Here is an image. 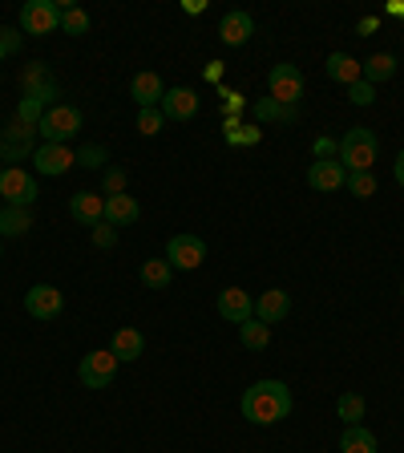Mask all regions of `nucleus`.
I'll return each mask as SVG.
<instances>
[{
  "instance_id": "1",
  "label": "nucleus",
  "mask_w": 404,
  "mask_h": 453,
  "mask_svg": "<svg viewBox=\"0 0 404 453\" xmlns=\"http://www.w3.org/2000/svg\"><path fill=\"white\" fill-rule=\"evenodd\" d=\"M295 409V396L283 380H255L243 393V417L251 425H275Z\"/></svg>"
},
{
  "instance_id": "2",
  "label": "nucleus",
  "mask_w": 404,
  "mask_h": 453,
  "mask_svg": "<svg viewBox=\"0 0 404 453\" xmlns=\"http://www.w3.org/2000/svg\"><path fill=\"white\" fill-rule=\"evenodd\" d=\"M377 154H380V138L372 130H364V126H352V130L339 138V166L348 170V174L372 170Z\"/></svg>"
},
{
  "instance_id": "3",
  "label": "nucleus",
  "mask_w": 404,
  "mask_h": 453,
  "mask_svg": "<svg viewBox=\"0 0 404 453\" xmlns=\"http://www.w3.org/2000/svg\"><path fill=\"white\" fill-rule=\"evenodd\" d=\"M20 33H28V37L61 33V0H25V9H20Z\"/></svg>"
},
{
  "instance_id": "4",
  "label": "nucleus",
  "mask_w": 404,
  "mask_h": 453,
  "mask_svg": "<svg viewBox=\"0 0 404 453\" xmlns=\"http://www.w3.org/2000/svg\"><path fill=\"white\" fill-rule=\"evenodd\" d=\"M81 130V110L77 105H49L45 110V118H41V126H37V134L45 142H57V146H69V138Z\"/></svg>"
},
{
  "instance_id": "5",
  "label": "nucleus",
  "mask_w": 404,
  "mask_h": 453,
  "mask_svg": "<svg viewBox=\"0 0 404 453\" xmlns=\"http://www.w3.org/2000/svg\"><path fill=\"white\" fill-rule=\"evenodd\" d=\"M37 179L28 174V170L20 166H4L0 170V198H4V207H28L33 211V203H37Z\"/></svg>"
},
{
  "instance_id": "6",
  "label": "nucleus",
  "mask_w": 404,
  "mask_h": 453,
  "mask_svg": "<svg viewBox=\"0 0 404 453\" xmlns=\"http://www.w3.org/2000/svg\"><path fill=\"white\" fill-rule=\"evenodd\" d=\"M166 264L174 272H198V267L207 264V243L190 231H179V235H170L166 243Z\"/></svg>"
},
{
  "instance_id": "7",
  "label": "nucleus",
  "mask_w": 404,
  "mask_h": 453,
  "mask_svg": "<svg viewBox=\"0 0 404 453\" xmlns=\"http://www.w3.org/2000/svg\"><path fill=\"white\" fill-rule=\"evenodd\" d=\"M37 126H25L12 118L4 130H0V162H25L33 158V150H37Z\"/></svg>"
},
{
  "instance_id": "8",
  "label": "nucleus",
  "mask_w": 404,
  "mask_h": 453,
  "mask_svg": "<svg viewBox=\"0 0 404 453\" xmlns=\"http://www.w3.org/2000/svg\"><path fill=\"white\" fill-rule=\"evenodd\" d=\"M20 97H33V102H41L45 110H49V105H57V97H61V85H57L53 69L41 65V61L25 65V73H20Z\"/></svg>"
},
{
  "instance_id": "9",
  "label": "nucleus",
  "mask_w": 404,
  "mask_h": 453,
  "mask_svg": "<svg viewBox=\"0 0 404 453\" xmlns=\"http://www.w3.org/2000/svg\"><path fill=\"white\" fill-rule=\"evenodd\" d=\"M118 365H122V360L113 357L110 349L85 352L81 365H77V377H81L85 388H105V385H113V377H118Z\"/></svg>"
},
{
  "instance_id": "10",
  "label": "nucleus",
  "mask_w": 404,
  "mask_h": 453,
  "mask_svg": "<svg viewBox=\"0 0 404 453\" xmlns=\"http://www.w3.org/2000/svg\"><path fill=\"white\" fill-rule=\"evenodd\" d=\"M267 89H271L275 102L300 105V97H303V73H300V65H287V61L271 65V73H267Z\"/></svg>"
},
{
  "instance_id": "11",
  "label": "nucleus",
  "mask_w": 404,
  "mask_h": 453,
  "mask_svg": "<svg viewBox=\"0 0 404 453\" xmlns=\"http://www.w3.org/2000/svg\"><path fill=\"white\" fill-rule=\"evenodd\" d=\"M61 308H65V296L53 283H33L25 292V311L33 320H53V316H61Z\"/></svg>"
},
{
  "instance_id": "12",
  "label": "nucleus",
  "mask_w": 404,
  "mask_h": 453,
  "mask_svg": "<svg viewBox=\"0 0 404 453\" xmlns=\"http://www.w3.org/2000/svg\"><path fill=\"white\" fill-rule=\"evenodd\" d=\"M77 162V150L69 146H57V142H41L37 150H33V170H41L45 179H61L69 166Z\"/></svg>"
},
{
  "instance_id": "13",
  "label": "nucleus",
  "mask_w": 404,
  "mask_h": 453,
  "mask_svg": "<svg viewBox=\"0 0 404 453\" xmlns=\"http://www.w3.org/2000/svg\"><path fill=\"white\" fill-rule=\"evenodd\" d=\"M158 110H162L166 122H190V118L198 113V94L190 89V85H170L166 94H162Z\"/></svg>"
},
{
  "instance_id": "14",
  "label": "nucleus",
  "mask_w": 404,
  "mask_h": 453,
  "mask_svg": "<svg viewBox=\"0 0 404 453\" xmlns=\"http://www.w3.org/2000/svg\"><path fill=\"white\" fill-rule=\"evenodd\" d=\"M308 182L311 190H324V195H332V190H339L344 182H348V170L339 166V158H320L308 166Z\"/></svg>"
},
{
  "instance_id": "15",
  "label": "nucleus",
  "mask_w": 404,
  "mask_h": 453,
  "mask_svg": "<svg viewBox=\"0 0 404 453\" xmlns=\"http://www.w3.org/2000/svg\"><path fill=\"white\" fill-rule=\"evenodd\" d=\"M251 33H255V20H251V12H243V9L226 12V17L218 20V41H223L226 49L247 45V41H251Z\"/></svg>"
},
{
  "instance_id": "16",
  "label": "nucleus",
  "mask_w": 404,
  "mask_h": 453,
  "mask_svg": "<svg viewBox=\"0 0 404 453\" xmlns=\"http://www.w3.org/2000/svg\"><path fill=\"white\" fill-rule=\"evenodd\" d=\"M218 316L231 324H247L255 316V300L243 288H223V292H218Z\"/></svg>"
},
{
  "instance_id": "17",
  "label": "nucleus",
  "mask_w": 404,
  "mask_h": 453,
  "mask_svg": "<svg viewBox=\"0 0 404 453\" xmlns=\"http://www.w3.org/2000/svg\"><path fill=\"white\" fill-rule=\"evenodd\" d=\"M69 215H73L81 226L105 223V198L94 195V190H77V195L69 198Z\"/></svg>"
},
{
  "instance_id": "18",
  "label": "nucleus",
  "mask_w": 404,
  "mask_h": 453,
  "mask_svg": "<svg viewBox=\"0 0 404 453\" xmlns=\"http://www.w3.org/2000/svg\"><path fill=\"white\" fill-rule=\"evenodd\" d=\"M287 311H292V296L283 292V288H271V292H263L255 300V320H263V324H279Z\"/></svg>"
},
{
  "instance_id": "19",
  "label": "nucleus",
  "mask_w": 404,
  "mask_h": 453,
  "mask_svg": "<svg viewBox=\"0 0 404 453\" xmlns=\"http://www.w3.org/2000/svg\"><path fill=\"white\" fill-rule=\"evenodd\" d=\"M130 94H133V102H138V110H154V105L162 102V94H166V85H162V77L158 73H138L130 81Z\"/></svg>"
},
{
  "instance_id": "20",
  "label": "nucleus",
  "mask_w": 404,
  "mask_h": 453,
  "mask_svg": "<svg viewBox=\"0 0 404 453\" xmlns=\"http://www.w3.org/2000/svg\"><path fill=\"white\" fill-rule=\"evenodd\" d=\"M255 122H283V126H295L300 122V105H283L275 102V97H259V102L251 105Z\"/></svg>"
},
{
  "instance_id": "21",
  "label": "nucleus",
  "mask_w": 404,
  "mask_h": 453,
  "mask_svg": "<svg viewBox=\"0 0 404 453\" xmlns=\"http://www.w3.org/2000/svg\"><path fill=\"white\" fill-rule=\"evenodd\" d=\"M138 215H141V207H138V198L133 195L105 198V223L110 226H130V223H138Z\"/></svg>"
},
{
  "instance_id": "22",
  "label": "nucleus",
  "mask_w": 404,
  "mask_h": 453,
  "mask_svg": "<svg viewBox=\"0 0 404 453\" xmlns=\"http://www.w3.org/2000/svg\"><path fill=\"white\" fill-rule=\"evenodd\" d=\"M110 352L118 360H138L141 352H146V336H141L138 328H118V332H113Z\"/></svg>"
},
{
  "instance_id": "23",
  "label": "nucleus",
  "mask_w": 404,
  "mask_h": 453,
  "mask_svg": "<svg viewBox=\"0 0 404 453\" xmlns=\"http://www.w3.org/2000/svg\"><path fill=\"white\" fill-rule=\"evenodd\" d=\"M33 226V211L28 207H0V239H20Z\"/></svg>"
},
{
  "instance_id": "24",
  "label": "nucleus",
  "mask_w": 404,
  "mask_h": 453,
  "mask_svg": "<svg viewBox=\"0 0 404 453\" xmlns=\"http://www.w3.org/2000/svg\"><path fill=\"white\" fill-rule=\"evenodd\" d=\"M360 73H364L368 85L388 81V77H396V57L393 53H372L368 61H360Z\"/></svg>"
},
{
  "instance_id": "25",
  "label": "nucleus",
  "mask_w": 404,
  "mask_h": 453,
  "mask_svg": "<svg viewBox=\"0 0 404 453\" xmlns=\"http://www.w3.org/2000/svg\"><path fill=\"white\" fill-rule=\"evenodd\" d=\"M328 77L339 81V85H356L364 73H360V61L352 53H332L328 57Z\"/></svg>"
},
{
  "instance_id": "26",
  "label": "nucleus",
  "mask_w": 404,
  "mask_h": 453,
  "mask_svg": "<svg viewBox=\"0 0 404 453\" xmlns=\"http://www.w3.org/2000/svg\"><path fill=\"white\" fill-rule=\"evenodd\" d=\"M138 280L150 288V292H162V288H170V280H174V267L166 264V259H146V264L138 267Z\"/></svg>"
},
{
  "instance_id": "27",
  "label": "nucleus",
  "mask_w": 404,
  "mask_h": 453,
  "mask_svg": "<svg viewBox=\"0 0 404 453\" xmlns=\"http://www.w3.org/2000/svg\"><path fill=\"white\" fill-rule=\"evenodd\" d=\"M339 453H377V437L368 434L364 425H348L339 434Z\"/></svg>"
},
{
  "instance_id": "28",
  "label": "nucleus",
  "mask_w": 404,
  "mask_h": 453,
  "mask_svg": "<svg viewBox=\"0 0 404 453\" xmlns=\"http://www.w3.org/2000/svg\"><path fill=\"white\" fill-rule=\"evenodd\" d=\"M239 340H243V349H251V352H263L267 344H271V324H263V320H247V324H239Z\"/></svg>"
},
{
  "instance_id": "29",
  "label": "nucleus",
  "mask_w": 404,
  "mask_h": 453,
  "mask_svg": "<svg viewBox=\"0 0 404 453\" xmlns=\"http://www.w3.org/2000/svg\"><path fill=\"white\" fill-rule=\"evenodd\" d=\"M61 33L85 37V33H89V12L77 9V4H61Z\"/></svg>"
},
{
  "instance_id": "30",
  "label": "nucleus",
  "mask_w": 404,
  "mask_h": 453,
  "mask_svg": "<svg viewBox=\"0 0 404 453\" xmlns=\"http://www.w3.org/2000/svg\"><path fill=\"white\" fill-rule=\"evenodd\" d=\"M336 413H339V421L360 425V421H364V396H360V393H344L336 401Z\"/></svg>"
},
{
  "instance_id": "31",
  "label": "nucleus",
  "mask_w": 404,
  "mask_h": 453,
  "mask_svg": "<svg viewBox=\"0 0 404 453\" xmlns=\"http://www.w3.org/2000/svg\"><path fill=\"white\" fill-rule=\"evenodd\" d=\"M344 187H348L356 198H372L377 195V174H372V170H356V174H348Z\"/></svg>"
},
{
  "instance_id": "32",
  "label": "nucleus",
  "mask_w": 404,
  "mask_h": 453,
  "mask_svg": "<svg viewBox=\"0 0 404 453\" xmlns=\"http://www.w3.org/2000/svg\"><path fill=\"white\" fill-rule=\"evenodd\" d=\"M77 166H85V170H102V166H110V154H105V146L89 142V146H81V150H77Z\"/></svg>"
},
{
  "instance_id": "33",
  "label": "nucleus",
  "mask_w": 404,
  "mask_h": 453,
  "mask_svg": "<svg viewBox=\"0 0 404 453\" xmlns=\"http://www.w3.org/2000/svg\"><path fill=\"white\" fill-rule=\"evenodd\" d=\"M126 182H130V174H126V166H105V179H102V195L113 198V195H126Z\"/></svg>"
},
{
  "instance_id": "34",
  "label": "nucleus",
  "mask_w": 404,
  "mask_h": 453,
  "mask_svg": "<svg viewBox=\"0 0 404 453\" xmlns=\"http://www.w3.org/2000/svg\"><path fill=\"white\" fill-rule=\"evenodd\" d=\"M12 118H17V122H25V126H41V118H45V105L33 102V97H20Z\"/></svg>"
},
{
  "instance_id": "35",
  "label": "nucleus",
  "mask_w": 404,
  "mask_h": 453,
  "mask_svg": "<svg viewBox=\"0 0 404 453\" xmlns=\"http://www.w3.org/2000/svg\"><path fill=\"white\" fill-rule=\"evenodd\" d=\"M162 126H166V118H162L158 105H154V110H138V134L154 138V134H162Z\"/></svg>"
},
{
  "instance_id": "36",
  "label": "nucleus",
  "mask_w": 404,
  "mask_h": 453,
  "mask_svg": "<svg viewBox=\"0 0 404 453\" xmlns=\"http://www.w3.org/2000/svg\"><path fill=\"white\" fill-rule=\"evenodd\" d=\"M20 45H25L20 28H0V61H9L12 53H20Z\"/></svg>"
},
{
  "instance_id": "37",
  "label": "nucleus",
  "mask_w": 404,
  "mask_h": 453,
  "mask_svg": "<svg viewBox=\"0 0 404 453\" xmlns=\"http://www.w3.org/2000/svg\"><path fill=\"white\" fill-rule=\"evenodd\" d=\"M348 102L352 105H372L377 102V85H368L364 77H360L356 85H348Z\"/></svg>"
},
{
  "instance_id": "38",
  "label": "nucleus",
  "mask_w": 404,
  "mask_h": 453,
  "mask_svg": "<svg viewBox=\"0 0 404 453\" xmlns=\"http://www.w3.org/2000/svg\"><path fill=\"white\" fill-rule=\"evenodd\" d=\"M113 243H118V226L97 223L94 226V247H113Z\"/></svg>"
},
{
  "instance_id": "39",
  "label": "nucleus",
  "mask_w": 404,
  "mask_h": 453,
  "mask_svg": "<svg viewBox=\"0 0 404 453\" xmlns=\"http://www.w3.org/2000/svg\"><path fill=\"white\" fill-rule=\"evenodd\" d=\"M311 150H316V162H320V158H339V142L316 138V146H311Z\"/></svg>"
},
{
  "instance_id": "40",
  "label": "nucleus",
  "mask_w": 404,
  "mask_h": 453,
  "mask_svg": "<svg viewBox=\"0 0 404 453\" xmlns=\"http://www.w3.org/2000/svg\"><path fill=\"white\" fill-rule=\"evenodd\" d=\"M372 28H377V17H364V20H360V25H356V33H360V37H368Z\"/></svg>"
},
{
  "instance_id": "41",
  "label": "nucleus",
  "mask_w": 404,
  "mask_h": 453,
  "mask_svg": "<svg viewBox=\"0 0 404 453\" xmlns=\"http://www.w3.org/2000/svg\"><path fill=\"white\" fill-rule=\"evenodd\" d=\"M393 170H396V182H400V187H404V150L396 154V166H393Z\"/></svg>"
},
{
  "instance_id": "42",
  "label": "nucleus",
  "mask_w": 404,
  "mask_h": 453,
  "mask_svg": "<svg viewBox=\"0 0 404 453\" xmlns=\"http://www.w3.org/2000/svg\"><path fill=\"white\" fill-rule=\"evenodd\" d=\"M202 9H207V0H202V4H198V0H187V12H190V17H198Z\"/></svg>"
},
{
  "instance_id": "43",
  "label": "nucleus",
  "mask_w": 404,
  "mask_h": 453,
  "mask_svg": "<svg viewBox=\"0 0 404 453\" xmlns=\"http://www.w3.org/2000/svg\"><path fill=\"white\" fill-rule=\"evenodd\" d=\"M0 170H4V162H0Z\"/></svg>"
},
{
  "instance_id": "44",
  "label": "nucleus",
  "mask_w": 404,
  "mask_h": 453,
  "mask_svg": "<svg viewBox=\"0 0 404 453\" xmlns=\"http://www.w3.org/2000/svg\"><path fill=\"white\" fill-rule=\"evenodd\" d=\"M400 292H404V283H400Z\"/></svg>"
},
{
  "instance_id": "45",
  "label": "nucleus",
  "mask_w": 404,
  "mask_h": 453,
  "mask_svg": "<svg viewBox=\"0 0 404 453\" xmlns=\"http://www.w3.org/2000/svg\"><path fill=\"white\" fill-rule=\"evenodd\" d=\"M0 243H4V239H0Z\"/></svg>"
}]
</instances>
